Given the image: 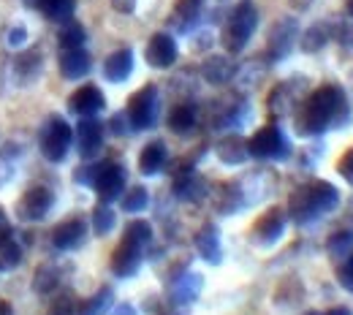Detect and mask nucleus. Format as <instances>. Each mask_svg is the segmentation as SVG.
I'll list each match as a JSON object with an SVG mask.
<instances>
[{"mask_svg":"<svg viewBox=\"0 0 353 315\" xmlns=\"http://www.w3.org/2000/svg\"><path fill=\"white\" fill-rule=\"evenodd\" d=\"M351 120V103L340 85H321L296 106V134L321 136L329 128H343Z\"/></svg>","mask_w":353,"mask_h":315,"instance_id":"1","label":"nucleus"},{"mask_svg":"<svg viewBox=\"0 0 353 315\" xmlns=\"http://www.w3.org/2000/svg\"><path fill=\"white\" fill-rule=\"evenodd\" d=\"M259 28V8L253 0H242L236 3V8L231 11L225 28H223V46L228 54H239L245 46L250 44L253 33Z\"/></svg>","mask_w":353,"mask_h":315,"instance_id":"2","label":"nucleus"},{"mask_svg":"<svg viewBox=\"0 0 353 315\" xmlns=\"http://www.w3.org/2000/svg\"><path fill=\"white\" fill-rule=\"evenodd\" d=\"M248 155L256 161H285L291 155V141L280 131V125L269 123L248 139Z\"/></svg>","mask_w":353,"mask_h":315,"instance_id":"3","label":"nucleus"},{"mask_svg":"<svg viewBox=\"0 0 353 315\" xmlns=\"http://www.w3.org/2000/svg\"><path fill=\"white\" fill-rule=\"evenodd\" d=\"M71 144H74V128L63 117H49L46 125L41 128V136H39L41 155L49 163H60V161H65Z\"/></svg>","mask_w":353,"mask_h":315,"instance_id":"4","label":"nucleus"},{"mask_svg":"<svg viewBox=\"0 0 353 315\" xmlns=\"http://www.w3.org/2000/svg\"><path fill=\"white\" fill-rule=\"evenodd\" d=\"M158 109H161V98H158V88L155 85H144L141 90H136L128 98L125 114L131 123L133 131H147L155 128L158 123Z\"/></svg>","mask_w":353,"mask_h":315,"instance_id":"5","label":"nucleus"},{"mask_svg":"<svg viewBox=\"0 0 353 315\" xmlns=\"http://www.w3.org/2000/svg\"><path fill=\"white\" fill-rule=\"evenodd\" d=\"M307 79L305 77H294V79H285L280 85H274L269 98H266V109L272 117H288L296 112V106L305 101V92H307Z\"/></svg>","mask_w":353,"mask_h":315,"instance_id":"6","label":"nucleus"},{"mask_svg":"<svg viewBox=\"0 0 353 315\" xmlns=\"http://www.w3.org/2000/svg\"><path fill=\"white\" fill-rule=\"evenodd\" d=\"M125 182H128V174H125V166L117 163V161H101L95 166V180H92V190L98 196V201L103 204H112L117 201L123 193H125Z\"/></svg>","mask_w":353,"mask_h":315,"instance_id":"7","label":"nucleus"},{"mask_svg":"<svg viewBox=\"0 0 353 315\" xmlns=\"http://www.w3.org/2000/svg\"><path fill=\"white\" fill-rule=\"evenodd\" d=\"M296 41H299V22L294 17L277 19L272 25V30H269V39H266V57H269V63L285 60L294 52Z\"/></svg>","mask_w":353,"mask_h":315,"instance_id":"8","label":"nucleus"},{"mask_svg":"<svg viewBox=\"0 0 353 315\" xmlns=\"http://www.w3.org/2000/svg\"><path fill=\"white\" fill-rule=\"evenodd\" d=\"M285 225H288V212L283 207H269L250 228V242L259 247H272L285 234Z\"/></svg>","mask_w":353,"mask_h":315,"instance_id":"9","label":"nucleus"},{"mask_svg":"<svg viewBox=\"0 0 353 315\" xmlns=\"http://www.w3.org/2000/svg\"><path fill=\"white\" fill-rule=\"evenodd\" d=\"M54 204V193L44 185L28 187L17 201V218L25 223H41Z\"/></svg>","mask_w":353,"mask_h":315,"instance_id":"10","label":"nucleus"},{"mask_svg":"<svg viewBox=\"0 0 353 315\" xmlns=\"http://www.w3.org/2000/svg\"><path fill=\"white\" fill-rule=\"evenodd\" d=\"M176 57H179V46H176L172 33H155V36H150V41L144 46L147 65L163 71V68H172L174 65Z\"/></svg>","mask_w":353,"mask_h":315,"instance_id":"11","label":"nucleus"},{"mask_svg":"<svg viewBox=\"0 0 353 315\" xmlns=\"http://www.w3.org/2000/svg\"><path fill=\"white\" fill-rule=\"evenodd\" d=\"M248 117V103L242 95H225L221 101H215L212 106V128H239V123Z\"/></svg>","mask_w":353,"mask_h":315,"instance_id":"12","label":"nucleus"},{"mask_svg":"<svg viewBox=\"0 0 353 315\" xmlns=\"http://www.w3.org/2000/svg\"><path fill=\"white\" fill-rule=\"evenodd\" d=\"M141 261H144V250L131 245V242H125V239H120V245L112 250L109 270H112L114 277L128 280V277H133L136 272L141 270Z\"/></svg>","mask_w":353,"mask_h":315,"instance_id":"13","label":"nucleus"},{"mask_svg":"<svg viewBox=\"0 0 353 315\" xmlns=\"http://www.w3.org/2000/svg\"><path fill=\"white\" fill-rule=\"evenodd\" d=\"M85 239H88V221L79 218V215L63 221L60 225H54V231H52V245H54L57 250H63V253L82 247Z\"/></svg>","mask_w":353,"mask_h":315,"instance_id":"14","label":"nucleus"},{"mask_svg":"<svg viewBox=\"0 0 353 315\" xmlns=\"http://www.w3.org/2000/svg\"><path fill=\"white\" fill-rule=\"evenodd\" d=\"M193 247H196V253H199L207 264H212V267H221L223 264L221 228L215 223H204L193 234Z\"/></svg>","mask_w":353,"mask_h":315,"instance_id":"15","label":"nucleus"},{"mask_svg":"<svg viewBox=\"0 0 353 315\" xmlns=\"http://www.w3.org/2000/svg\"><path fill=\"white\" fill-rule=\"evenodd\" d=\"M74 136H77V150L85 161L98 158V152L103 147V123H98L95 117H82Z\"/></svg>","mask_w":353,"mask_h":315,"instance_id":"16","label":"nucleus"},{"mask_svg":"<svg viewBox=\"0 0 353 315\" xmlns=\"http://www.w3.org/2000/svg\"><path fill=\"white\" fill-rule=\"evenodd\" d=\"M212 193V201H215V210L221 215H236L248 207V196H245V185L236 180L221 182L218 190H210Z\"/></svg>","mask_w":353,"mask_h":315,"instance_id":"17","label":"nucleus"},{"mask_svg":"<svg viewBox=\"0 0 353 315\" xmlns=\"http://www.w3.org/2000/svg\"><path fill=\"white\" fill-rule=\"evenodd\" d=\"M204 291V274L199 272H185L179 274L176 280H172V288H169V305H193Z\"/></svg>","mask_w":353,"mask_h":315,"instance_id":"18","label":"nucleus"},{"mask_svg":"<svg viewBox=\"0 0 353 315\" xmlns=\"http://www.w3.org/2000/svg\"><path fill=\"white\" fill-rule=\"evenodd\" d=\"M285 212H288V218L296 225H307L321 218V212H318V207H315V199H312V193H310V185L296 187V190L288 196V210H285Z\"/></svg>","mask_w":353,"mask_h":315,"instance_id":"19","label":"nucleus"},{"mask_svg":"<svg viewBox=\"0 0 353 315\" xmlns=\"http://www.w3.org/2000/svg\"><path fill=\"white\" fill-rule=\"evenodd\" d=\"M103 106H106V98L95 85H82L68 95V109L79 117H95Z\"/></svg>","mask_w":353,"mask_h":315,"instance_id":"20","label":"nucleus"},{"mask_svg":"<svg viewBox=\"0 0 353 315\" xmlns=\"http://www.w3.org/2000/svg\"><path fill=\"white\" fill-rule=\"evenodd\" d=\"M172 193H174L179 201L199 204V201H204V199L210 196V182L204 180L201 174H196V172H188V174H179V177H174Z\"/></svg>","mask_w":353,"mask_h":315,"instance_id":"21","label":"nucleus"},{"mask_svg":"<svg viewBox=\"0 0 353 315\" xmlns=\"http://www.w3.org/2000/svg\"><path fill=\"white\" fill-rule=\"evenodd\" d=\"M90 68H92V60H90V54L82 46L79 49H63L60 52V74H63V79L79 82V79L88 77Z\"/></svg>","mask_w":353,"mask_h":315,"instance_id":"22","label":"nucleus"},{"mask_svg":"<svg viewBox=\"0 0 353 315\" xmlns=\"http://www.w3.org/2000/svg\"><path fill=\"white\" fill-rule=\"evenodd\" d=\"M201 11H204V0H176L174 11L169 17V25L176 33H190L199 25Z\"/></svg>","mask_w":353,"mask_h":315,"instance_id":"23","label":"nucleus"},{"mask_svg":"<svg viewBox=\"0 0 353 315\" xmlns=\"http://www.w3.org/2000/svg\"><path fill=\"white\" fill-rule=\"evenodd\" d=\"M131 74H133V52L128 46L112 52V54L103 60V77H106V82L120 85V82H125Z\"/></svg>","mask_w":353,"mask_h":315,"instance_id":"24","label":"nucleus"},{"mask_svg":"<svg viewBox=\"0 0 353 315\" xmlns=\"http://www.w3.org/2000/svg\"><path fill=\"white\" fill-rule=\"evenodd\" d=\"M166 161H169V150H166V144L161 139H155V141L141 147V152H139V172L144 177H155L166 166Z\"/></svg>","mask_w":353,"mask_h":315,"instance_id":"25","label":"nucleus"},{"mask_svg":"<svg viewBox=\"0 0 353 315\" xmlns=\"http://www.w3.org/2000/svg\"><path fill=\"white\" fill-rule=\"evenodd\" d=\"M215 155H218V161L225 163V166H242L250 158L248 155V141L236 134L223 136L221 141L215 144Z\"/></svg>","mask_w":353,"mask_h":315,"instance_id":"26","label":"nucleus"},{"mask_svg":"<svg viewBox=\"0 0 353 315\" xmlns=\"http://www.w3.org/2000/svg\"><path fill=\"white\" fill-rule=\"evenodd\" d=\"M234 74H236V65L223 54H210L201 63V77L210 85H228L234 79Z\"/></svg>","mask_w":353,"mask_h":315,"instance_id":"27","label":"nucleus"},{"mask_svg":"<svg viewBox=\"0 0 353 315\" xmlns=\"http://www.w3.org/2000/svg\"><path fill=\"white\" fill-rule=\"evenodd\" d=\"M44 71V60H41V52L39 49H28L25 54H19L14 60V74L19 79V85H33Z\"/></svg>","mask_w":353,"mask_h":315,"instance_id":"28","label":"nucleus"},{"mask_svg":"<svg viewBox=\"0 0 353 315\" xmlns=\"http://www.w3.org/2000/svg\"><path fill=\"white\" fill-rule=\"evenodd\" d=\"M199 125V109L193 103H176L174 109L169 112V131L176 136H188L196 131Z\"/></svg>","mask_w":353,"mask_h":315,"instance_id":"29","label":"nucleus"},{"mask_svg":"<svg viewBox=\"0 0 353 315\" xmlns=\"http://www.w3.org/2000/svg\"><path fill=\"white\" fill-rule=\"evenodd\" d=\"M329 41H332V22H315L307 30L299 33L296 44L302 46V52H307V54H318Z\"/></svg>","mask_w":353,"mask_h":315,"instance_id":"30","label":"nucleus"},{"mask_svg":"<svg viewBox=\"0 0 353 315\" xmlns=\"http://www.w3.org/2000/svg\"><path fill=\"white\" fill-rule=\"evenodd\" d=\"M310 193H312L315 207H318L321 215H329V212H334V210L340 207V190H337L332 182L312 180L310 182Z\"/></svg>","mask_w":353,"mask_h":315,"instance_id":"31","label":"nucleus"},{"mask_svg":"<svg viewBox=\"0 0 353 315\" xmlns=\"http://www.w3.org/2000/svg\"><path fill=\"white\" fill-rule=\"evenodd\" d=\"M299 302H305V285L299 277H285L280 280V285L274 288V305L277 307H296Z\"/></svg>","mask_w":353,"mask_h":315,"instance_id":"32","label":"nucleus"},{"mask_svg":"<svg viewBox=\"0 0 353 315\" xmlns=\"http://www.w3.org/2000/svg\"><path fill=\"white\" fill-rule=\"evenodd\" d=\"M114 307V288L112 285H101L92 296H88L79 305V315H106Z\"/></svg>","mask_w":353,"mask_h":315,"instance_id":"33","label":"nucleus"},{"mask_svg":"<svg viewBox=\"0 0 353 315\" xmlns=\"http://www.w3.org/2000/svg\"><path fill=\"white\" fill-rule=\"evenodd\" d=\"M60 277H63V270L54 264V261H46L41 264L36 274H33V291L41 294V296H49L54 294V288L60 285Z\"/></svg>","mask_w":353,"mask_h":315,"instance_id":"34","label":"nucleus"},{"mask_svg":"<svg viewBox=\"0 0 353 315\" xmlns=\"http://www.w3.org/2000/svg\"><path fill=\"white\" fill-rule=\"evenodd\" d=\"M36 3H39V11L44 14L49 22L65 25V22L74 19V8H77L74 0H36Z\"/></svg>","mask_w":353,"mask_h":315,"instance_id":"35","label":"nucleus"},{"mask_svg":"<svg viewBox=\"0 0 353 315\" xmlns=\"http://www.w3.org/2000/svg\"><path fill=\"white\" fill-rule=\"evenodd\" d=\"M326 253L332 261H343L348 253L353 250V231L351 228H340V231H332L326 236Z\"/></svg>","mask_w":353,"mask_h":315,"instance_id":"36","label":"nucleus"},{"mask_svg":"<svg viewBox=\"0 0 353 315\" xmlns=\"http://www.w3.org/2000/svg\"><path fill=\"white\" fill-rule=\"evenodd\" d=\"M147 204H150V190L144 187V185H133L128 187L123 196H120V207H123V212H144L147 210Z\"/></svg>","mask_w":353,"mask_h":315,"instance_id":"37","label":"nucleus"},{"mask_svg":"<svg viewBox=\"0 0 353 315\" xmlns=\"http://www.w3.org/2000/svg\"><path fill=\"white\" fill-rule=\"evenodd\" d=\"M114 225H117V212L109 207V204H95L92 207V231L98 234V236H106V234H112L114 231Z\"/></svg>","mask_w":353,"mask_h":315,"instance_id":"38","label":"nucleus"},{"mask_svg":"<svg viewBox=\"0 0 353 315\" xmlns=\"http://www.w3.org/2000/svg\"><path fill=\"white\" fill-rule=\"evenodd\" d=\"M123 239L144 250V247L152 242V223H150V221H141V218H136V221H131V223L125 225V231H123Z\"/></svg>","mask_w":353,"mask_h":315,"instance_id":"39","label":"nucleus"},{"mask_svg":"<svg viewBox=\"0 0 353 315\" xmlns=\"http://www.w3.org/2000/svg\"><path fill=\"white\" fill-rule=\"evenodd\" d=\"M22 264V247L14 236H8L6 242H0V272H11Z\"/></svg>","mask_w":353,"mask_h":315,"instance_id":"40","label":"nucleus"},{"mask_svg":"<svg viewBox=\"0 0 353 315\" xmlns=\"http://www.w3.org/2000/svg\"><path fill=\"white\" fill-rule=\"evenodd\" d=\"M85 39H88L85 28L71 19V22H65L63 30H60V49H79V46H85Z\"/></svg>","mask_w":353,"mask_h":315,"instance_id":"41","label":"nucleus"},{"mask_svg":"<svg viewBox=\"0 0 353 315\" xmlns=\"http://www.w3.org/2000/svg\"><path fill=\"white\" fill-rule=\"evenodd\" d=\"M49 315H79V302L71 291H63L52 299L49 305Z\"/></svg>","mask_w":353,"mask_h":315,"instance_id":"42","label":"nucleus"},{"mask_svg":"<svg viewBox=\"0 0 353 315\" xmlns=\"http://www.w3.org/2000/svg\"><path fill=\"white\" fill-rule=\"evenodd\" d=\"M332 39H337L343 49H353V17H345L337 25H332Z\"/></svg>","mask_w":353,"mask_h":315,"instance_id":"43","label":"nucleus"},{"mask_svg":"<svg viewBox=\"0 0 353 315\" xmlns=\"http://www.w3.org/2000/svg\"><path fill=\"white\" fill-rule=\"evenodd\" d=\"M337 172H340L343 180L353 185V147L348 150V152L340 155V161H337Z\"/></svg>","mask_w":353,"mask_h":315,"instance_id":"44","label":"nucleus"},{"mask_svg":"<svg viewBox=\"0 0 353 315\" xmlns=\"http://www.w3.org/2000/svg\"><path fill=\"white\" fill-rule=\"evenodd\" d=\"M25 39H28V30H25L22 25H14V28L6 30V46H11V49L25 44Z\"/></svg>","mask_w":353,"mask_h":315,"instance_id":"45","label":"nucleus"},{"mask_svg":"<svg viewBox=\"0 0 353 315\" xmlns=\"http://www.w3.org/2000/svg\"><path fill=\"white\" fill-rule=\"evenodd\" d=\"M95 166L98 163H85V166H79L77 172H74V182L77 185H92V180H95Z\"/></svg>","mask_w":353,"mask_h":315,"instance_id":"46","label":"nucleus"},{"mask_svg":"<svg viewBox=\"0 0 353 315\" xmlns=\"http://www.w3.org/2000/svg\"><path fill=\"white\" fill-rule=\"evenodd\" d=\"M125 125H131V123H128V114H125V112H123V114H114V117L109 120V131H112V134H117V136H125V134H128V128H125Z\"/></svg>","mask_w":353,"mask_h":315,"instance_id":"47","label":"nucleus"},{"mask_svg":"<svg viewBox=\"0 0 353 315\" xmlns=\"http://www.w3.org/2000/svg\"><path fill=\"white\" fill-rule=\"evenodd\" d=\"M337 283H340L345 291H351L353 294V267H348V264L337 267Z\"/></svg>","mask_w":353,"mask_h":315,"instance_id":"48","label":"nucleus"},{"mask_svg":"<svg viewBox=\"0 0 353 315\" xmlns=\"http://www.w3.org/2000/svg\"><path fill=\"white\" fill-rule=\"evenodd\" d=\"M109 3L117 14H133L136 11V0H109Z\"/></svg>","mask_w":353,"mask_h":315,"instance_id":"49","label":"nucleus"},{"mask_svg":"<svg viewBox=\"0 0 353 315\" xmlns=\"http://www.w3.org/2000/svg\"><path fill=\"white\" fill-rule=\"evenodd\" d=\"M106 315H139V313H136V307H133V305L123 302V305H114Z\"/></svg>","mask_w":353,"mask_h":315,"instance_id":"50","label":"nucleus"},{"mask_svg":"<svg viewBox=\"0 0 353 315\" xmlns=\"http://www.w3.org/2000/svg\"><path fill=\"white\" fill-rule=\"evenodd\" d=\"M11 234H14V231H11V225H8V218H6V212L0 210V242H6Z\"/></svg>","mask_w":353,"mask_h":315,"instance_id":"51","label":"nucleus"},{"mask_svg":"<svg viewBox=\"0 0 353 315\" xmlns=\"http://www.w3.org/2000/svg\"><path fill=\"white\" fill-rule=\"evenodd\" d=\"M288 6H291L294 11H307L310 6H312V0H288Z\"/></svg>","mask_w":353,"mask_h":315,"instance_id":"52","label":"nucleus"},{"mask_svg":"<svg viewBox=\"0 0 353 315\" xmlns=\"http://www.w3.org/2000/svg\"><path fill=\"white\" fill-rule=\"evenodd\" d=\"M323 315H353L351 307H345V305H334V307H329Z\"/></svg>","mask_w":353,"mask_h":315,"instance_id":"53","label":"nucleus"},{"mask_svg":"<svg viewBox=\"0 0 353 315\" xmlns=\"http://www.w3.org/2000/svg\"><path fill=\"white\" fill-rule=\"evenodd\" d=\"M0 315H14V307L8 302H0Z\"/></svg>","mask_w":353,"mask_h":315,"instance_id":"54","label":"nucleus"},{"mask_svg":"<svg viewBox=\"0 0 353 315\" xmlns=\"http://www.w3.org/2000/svg\"><path fill=\"white\" fill-rule=\"evenodd\" d=\"M158 315H182V313H179V310H176L174 305H172V307H166V310H161V313H158Z\"/></svg>","mask_w":353,"mask_h":315,"instance_id":"55","label":"nucleus"},{"mask_svg":"<svg viewBox=\"0 0 353 315\" xmlns=\"http://www.w3.org/2000/svg\"><path fill=\"white\" fill-rule=\"evenodd\" d=\"M345 11H348V17H353V0H345Z\"/></svg>","mask_w":353,"mask_h":315,"instance_id":"56","label":"nucleus"},{"mask_svg":"<svg viewBox=\"0 0 353 315\" xmlns=\"http://www.w3.org/2000/svg\"><path fill=\"white\" fill-rule=\"evenodd\" d=\"M343 261H345L348 267H353V250H351V253H348V256H345V258H343Z\"/></svg>","mask_w":353,"mask_h":315,"instance_id":"57","label":"nucleus"},{"mask_svg":"<svg viewBox=\"0 0 353 315\" xmlns=\"http://www.w3.org/2000/svg\"><path fill=\"white\" fill-rule=\"evenodd\" d=\"M305 315H321V313H315V310H310V313H305Z\"/></svg>","mask_w":353,"mask_h":315,"instance_id":"58","label":"nucleus"}]
</instances>
